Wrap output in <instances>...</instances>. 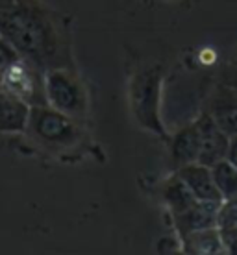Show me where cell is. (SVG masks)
I'll use <instances>...</instances> for the list:
<instances>
[{
    "label": "cell",
    "instance_id": "6da1fadb",
    "mask_svg": "<svg viewBox=\"0 0 237 255\" xmlns=\"http://www.w3.org/2000/svg\"><path fill=\"white\" fill-rule=\"evenodd\" d=\"M0 37L43 72L69 67L63 26L39 0H0Z\"/></svg>",
    "mask_w": 237,
    "mask_h": 255
},
{
    "label": "cell",
    "instance_id": "7a4b0ae2",
    "mask_svg": "<svg viewBox=\"0 0 237 255\" xmlns=\"http://www.w3.org/2000/svg\"><path fill=\"white\" fill-rule=\"evenodd\" d=\"M161 93H163V70L158 65H147L135 72L130 80V106L137 124L167 139V129L161 119Z\"/></svg>",
    "mask_w": 237,
    "mask_h": 255
},
{
    "label": "cell",
    "instance_id": "3957f363",
    "mask_svg": "<svg viewBox=\"0 0 237 255\" xmlns=\"http://www.w3.org/2000/svg\"><path fill=\"white\" fill-rule=\"evenodd\" d=\"M26 133L43 146L52 150H63V148L74 146L80 140L82 131L72 117L45 104V106L30 108Z\"/></svg>",
    "mask_w": 237,
    "mask_h": 255
},
{
    "label": "cell",
    "instance_id": "277c9868",
    "mask_svg": "<svg viewBox=\"0 0 237 255\" xmlns=\"http://www.w3.org/2000/svg\"><path fill=\"white\" fill-rule=\"evenodd\" d=\"M45 96L50 108L58 109L74 121L87 113V95L82 82L69 67L45 72Z\"/></svg>",
    "mask_w": 237,
    "mask_h": 255
},
{
    "label": "cell",
    "instance_id": "5b68a950",
    "mask_svg": "<svg viewBox=\"0 0 237 255\" xmlns=\"http://www.w3.org/2000/svg\"><path fill=\"white\" fill-rule=\"evenodd\" d=\"M0 89L19 96L30 106H45V72L35 65L19 59L0 78Z\"/></svg>",
    "mask_w": 237,
    "mask_h": 255
},
{
    "label": "cell",
    "instance_id": "8992f818",
    "mask_svg": "<svg viewBox=\"0 0 237 255\" xmlns=\"http://www.w3.org/2000/svg\"><path fill=\"white\" fill-rule=\"evenodd\" d=\"M200 133V155L199 163L206 166H213L219 161L226 159L228 144H230V135H226L217 122L213 121L212 115L204 111L200 113L199 119L195 121Z\"/></svg>",
    "mask_w": 237,
    "mask_h": 255
},
{
    "label": "cell",
    "instance_id": "52a82bcc",
    "mask_svg": "<svg viewBox=\"0 0 237 255\" xmlns=\"http://www.w3.org/2000/svg\"><path fill=\"white\" fill-rule=\"evenodd\" d=\"M174 174L178 176L187 189L195 194L197 200L200 202H215V204H223V196L219 192L215 179L212 174V166H206L202 163H191L174 170Z\"/></svg>",
    "mask_w": 237,
    "mask_h": 255
},
{
    "label": "cell",
    "instance_id": "ba28073f",
    "mask_svg": "<svg viewBox=\"0 0 237 255\" xmlns=\"http://www.w3.org/2000/svg\"><path fill=\"white\" fill-rule=\"evenodd\" d=\"M169 155H171V163H173L174 170H178L186 165H191V163H199L200 133L195 121L187 126L180 128L169 139Z\"/></svg>",
    "mask_w": 237,
    "mask_h": 255
},
{
    "label": "cell",
    "instance_id": "9c48e42d",
    "mask_svg": "<svg viewBox=\"0 0 237 255\" xmlns=\"http://www.w3.org/2000/svg\"><path fill=\"white\" fill-rule=\"evenodd\" d=\"M208 113L217 122V126L226 135H237V89L232 85H223L217 89Z\"/></svg>",
    "mask_w": 237,
    "mask_h": 255
},
{
    "label": "cell",
    "instance_id": "30bf717a",
    "mask_svg": "<svg viewBox=\"0 0 237 255\" xmlns=\"http://www.w3.org/2000/svg\"><path fill=\"white\" fill-rule=\"evenodd\" d=\"M219 207H221V204H215V202H200L199 200L184 215L174 217L173 222L178 239L189 235L193 231L206 230V228H215L217 226Z\"/></svg>",
    "mask_w": 237,
    "mask_h": 255
},
{
    "label": "cell",
    "instance_id": "8fae6325",
    "mask_svg": "<svg viewBox=\"0 0 237 255\" xmlns=\"http://www.w3.org/2000/svg\"><path fill=\"white\" fill-rule=\"evenodd\" d=\"M30 104L0 89V133H22L30 119Z\"/></svg>",
    "mask_w": 237,
    "mask_h": 255
},
{
    "label": "cell",
    "instance_id": "7c38bea8",
    "mask_svg": "<svg viewBox=\"0 0 237 255\" xmlns=\"http://www.w3.org/2000/svg\"><path fill=\"white\" fill-rule=\"evenodd\" d=\"M180 248L191 255H230L226 250V244L215 228L193 231L189 235L180 239Z\"/></svg>",
    "mask_w": 237,
    "mask_h": 255
},
{
    "label": "cell",
    "instance_id": "4fadbf2b",
    "mask_svg": "<svg viewBox=\"0 0 237 255\" xmlns=\"http://www.w3.org/2000/svg\"><path fill=\"white\" fill-rule=\"evenodd\" d=\"M161 198H163V204L167 205V209L171 213V218L184 215L186 211H189L199 202L176 174L165 179L163 189H161Z\"/></svg>",
    "mask_w": 237,
    "mask_h": 255
},
{
    "label": "cell",
    "instance_id": "5bb4252c",
    "mask_svg": "<svg viewBox=\"0 0 237 255\" xmlns=\"http://www.w3.org/2000/svg\"><path fill=\"white\" fill-rule=\"evenodd\" d=\"M212 174L215 179L223 202L237 198V168L228 159H223L212 166Z\"/></svg>",
    "mask_w": 237,
    "mask_h": 255
},
{
    "label": "cell",
    "instance_id": "9a60e30c",
    "mask_svg": "<svg viewBox=\"0 0 237 255\" xmlns=\"http://www.w3.org/2000/svg\"><path fill=\"white\" fill-rule=\"evenodd\" d=\"M217 230L237 231V198L221 204L217 215Z\"/></svg>",
    "mask_w": 237,
    "mask_h": 255
},
{
    "label": "cell",
    "instance_id": "2e32d148",
    "mask_svg": "<svg viewBox=\"0 0 237 255\" xmlns=\"http://www.w3.org/2000/svg\"><path fill=\"white\" fill-rule=\"evenodd\" d=\"M19 59H22L19 52L15 50L6 39L0 37V78L4 76L6 70L9 69V67H13Z\"/></svg>",
    "mask_w": 237,
    "mask_h": 255
},
{
    "label": "cell",
    "instance_id": "e0dca14e",
    "mask_svg": "<svg viewBox=\"0 0 237 255\" xmlns=\"http://www.w3.org/2000/svg\"><path fill=\"white\" fill-rule=\"evenodd\" d=\"M226 159L237 168V135L230 137V144H228V152H226Z\"/></svg>",
    "mask_w": 237,
    "mask_h": 255
},
{
    "label": "cell",
    "instance_id": "ac0fdd59",
    "mask_svg": "<svg viewBox=\"0 0 237 255\" xmlns=\"http://www.w3.org/2000/svg\"><path fill=\"white\" fill-rule=\"evenodd\" d=\"M174 255H191V254H187V252H184V250H182V248H178V250H176V254H174Z\"/></svg>",
    "mask_w": 237,
    "mask_h": 255
},
{
    "label": "cell",
    "instance_id": "d6986e66",
    "mask_svg": "<svg viewBox=\"0 0 237 255\" xmlns=\"http://www.w3.org/2000/svg\"><path fill=\"white\" fill-rule=\"evenodd\" d=\"M234 63H236V67H237V54H236V59H234Z\"/></svg>",
    "mask_w": 237,
    "mask_h": 255
}]
</instances>
